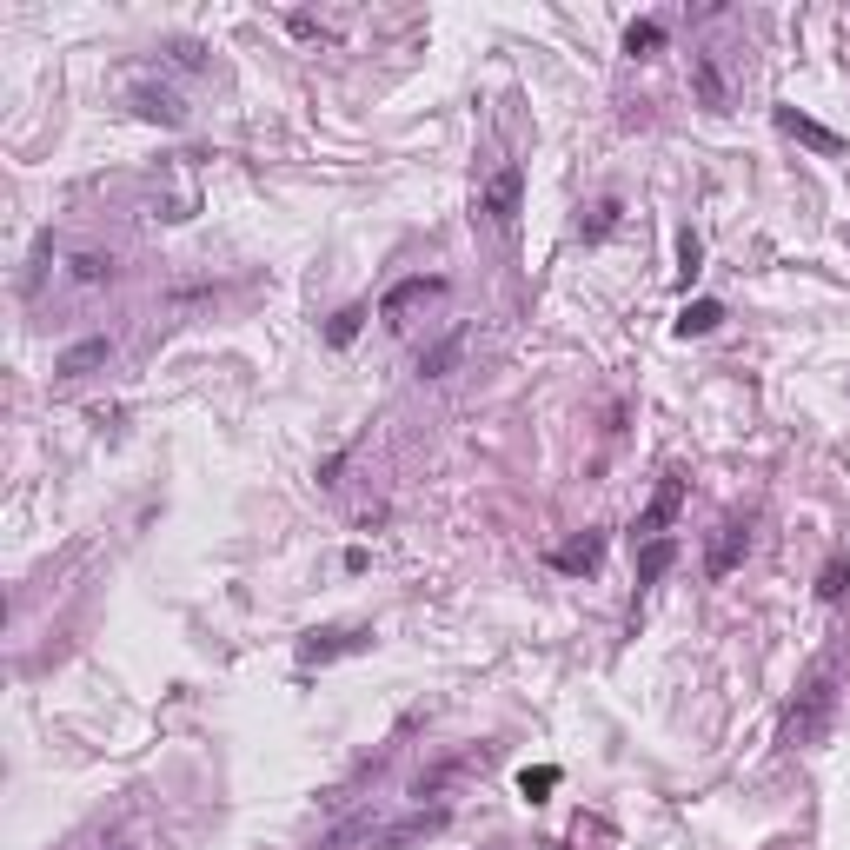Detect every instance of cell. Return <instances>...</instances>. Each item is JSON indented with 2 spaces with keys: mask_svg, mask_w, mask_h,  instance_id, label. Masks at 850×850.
Here are the masks:
<instances>
[{
  "mask_svg": "<svg viewBox=\"0 0 850 850\" xmlns=\"http://www.w3.org/2000/svg\"><path fill=\"white\" fill-rule=\"evenodd\" d=\"M831 711H837V671L824 665V671H811L804 691H797L791 718H784V744H817L824 738V724H831Z\"/></svg>",
  "mask_w": 850,
  "mask_h": 850,
  "instance_id": "1",
  "label": "cell"
},
{
  "mask_svg": "<svg viewBox=\"0 0 850 850\" xmlns=\"http://www.w3.org/2000/svg\"><path fill=\"white\" fill-rule=\"evenodd\" d=\"M366 645H372L366 625H326V631H306V638H299V665H333V658L366 651Z\"/></svg>",
  "mask_w": 850,
  "mask_h": 850,
  "instance_id": "2",
  "label": "cell"
},
{
  "mask_svg": "<svg viewBox=\"0 0 850 850\" xmlns=\"http://www.w3.org/2000/svg\"><path fill=\"white\" fill-rule=\"evenodd\" d=\"M445 293V279H399V286H392L386 299H379V319H386V326H406V306H419V299H439Z\"/></svg>",
  "mask_w": 850,
  "mask_h": 850,
  "instance_id": "3",
  "label": "cell"
},
{
  "mask_svg": "<svg viewBox=\"0 0 850 850\" xmlns=\"http://www.w3.org/2000/svg\"><path fill=\"white\" fill-rule=\"evenodd\" d=\"M552 565H558V572H572V578L598 572V565H605V532H585V538H572V545H558Z\"/></svg>",
  "mask_w": 850,
  "mask_h": 850,
  "instance_id": "4",
  "label": "cell"
},
{
  "mask_svg": "<svg viewBox=\"0 0 850 850\" xmlns=\"http://www.w3.org/2000/svg\"><path fill=\"white\" fill-rule=\"evenodd\" d=\"M107 359H113V339L100 333V339H80V346H67V352L54 359V372H60V379H80V372L107 366Z\"/></svg>",
  "mask_w": 850,
  "mask_h": 850,
  "instance_id": "5",
  "label": "cell"
},
{
  "mask_svg": "<svg viewBox=\"0 0 850 850\" xmlns=\"http://www.w3.org/2000/svg\"><path fill=\"white\" fill-rule=\"evenodd\" d=\"M518 193H525V173L518 167H499V180L485 186V213L499 226H512V213H518Z\"/></svg>",
  "mask_w": 850,
  "mask_h": 850,
  "instance_id": "6",
  "label": "cell"
},
{
  "mask_svg": "<svg viewBox=\"0 0 850 850\" xmlns=\"http://www.w3.org/2000/svg\"><path fill=\"white\" fill-rule=\"evenodd\" d=\"M744 545H751V532H744L738 518H731V525H718V538H711V558H704V572L724 578V572H731V565L744 558Z\"/></svg>",
  "mask_w": 850,
  "mask_h": 850,
  "instance_id": "7",
  "label": "cell"
},
{
  "mask_svg": "<svg viewBox=\"0 0 850 850\" xmlns=\"http://www.w3.org/2000/svg\"><path fill=\"white\" fill-rule=\"evenodd\" d=\"M678 505H684V479L671 472V479L658 485V499H651V512L638 518V532H645V538H665V525H671V512H678Z\"/></svg>",
  "mask_w": 850,
  "mask_h": 850,
  "instance_id": "8",
  "label": "cell"
},
{
  "mask_svg": "<svg viewBox=\"0 0 850 850\" xmlns=\"http://www.w3.org/2000/svg\"><path fill=\"white\" fill-rule=\"evenodd\" d=\"M432 831H445V811H419V817H406V824L379 831L372 844H379V850H406V844H419V837H432Z\"/></svg>",
  "mask_w": 850,
  "mask_h": 850,
  "instance_id": "9",
  "label": "cell"
},
{
  "mask_svg": "<svg viewBox=\"0 0 850 850\" xmlns=\"http://www.w3.org/2000/svg\"><path fill=\"white\" fill-rule=\"evenodd\" d=\"M133 107L147 113V120H160V127H180V120H186V100L173 87H140V93H133Z\"/></svg>",
  "mask_w": 850,
  "mask_h": 850,
  "instance_id": "10",
  "label": "cell"
},
{
  "mask_svg": "<svg viewBox=\"0 0 850 850\" xmlns=\"http://www.w3.org/2000/svg\"><path fill=\"white\" fill-rule=\"evenodd\" d=\"M671 558H678V538H645V545H638V585H658V578L671 572Z\"/></svg>",
  "mask_w": 850,
  "mask_h": 850,
  "instance_id": "11",
  "label": "cell"
},
{
  "mask_svg": "<svg viewBox=\"0 0 850 850\" xmlns=\"http://www.w3.org/2000/svg\"><path fill=\"white\" fill-rule=\"evenodd\" d=\"M718 319H724V306L718 299H691L678 313V339H704V333H718Z\"/></svg>",
  "mask_w": 850,
  "mask_h": 850,
  "instance_id": "12",
  "label": "cell"
},
{
  "mask_svg": "<svg viewBox=\"0 0 850 850\" xmlns=\"http://www.w3.org/2000/svg\"><path fill=\"white\" fill-rule=\"evenodd\" d=\"M777 127H784V133H797V140H811V147H824V153H837V147H844V140H837L831 127H817V120H804L797 107H777Z\"/></svg>",
  "mask_w": 850,
  "mask_h": 850,
  "instance_id": "13",
  "label": "cell"
},
{
  "mask_svg": "<svg viewBox=\"0 0 850 850\" xmlns=\"http://www.w3.org/2000/svg\"><path fill=\"white\" fill-rule=\"evenodd\" d=\"M67 279H74V286H107L113 279V253H74Z\"/></svg>",
  "mask_w": 850,
  "mask_h": 850,
  "instance_id": "14",
  "label": "cell"
},
{
  "mask_svg": "<svg viewBox=\"0 0 850 850\" xmlns=\"http://www.w3.org/2000/svg\"><path fill=\"white\" fill-rule=\"evenodd\" d=\"M850 592V558L837 552L831 565H824V572H817V598H824V605H837V598Z\"/></svg>",
  "mask_w": 850,
  "mask_h": 850,
  "instance_id": "15",
  "label": "cell"
},
{
  "mask_svg": "<svg viewBox=\"0 0 850 850\" xmlns=\"http://www.w3.org/2000/svg\"><path fill=\"white\" fill-rule=\"evenodd\" d=\"M545 791H558V771L552 764H525V771H518V797H525V804H545Z\"/></svg>",
  "mask_w": 850,
  "mask_h": 850,
  "instance_id": "16",
  "label": "cell"
},
{
  "mask_svg": "<svg viewBox=\"0 0 850 850\" xmlns=\"http://www.w3.org/2000/svg\"><path fill=\"white\" fill-rule=\"evenodd\" d=\"M665 47V27L658 20H631L625 27V54H658Z\"/></svg>",
  "mask_w": 850,
  "mask_h": 850,
  "instance_id": "17",
  "label": "cell"
},
{
  "mask_svg": "<svg viewBox=\"0 0 850 850\" xmlns=\"http://www.w3.org/2000/svg\"><path fill=\"white\" fill-rule=\"evenodd\" d=\"M459 352H465V333L439 339V346H432V352H425V359H419V372H425V379H439V372L452 366V359H459Z\"/></svg>",
  "mask_w": 850,
  "mask_h": 850,
  "instance_id": "18",
  "label": "cell"
},
{
  "mask_svg": "<svg viewBox=\"0 0 850 850\" xmlns=\"http://www.w3.org/2000/svg\"><path fill=\"white\" fill-rule=\"evenodd\" d=\"M359 326H366V306H339L333 326H326V339H333V346H352V339H359Z\"/></svg>",
  "mask_w": 850,
  "mask_h": 850,
  "instance_id": "19",
  "label": "cell"
},
{
  "mask_svg": "<svg viewBox=\"0 0 850 850\" xmlns=\"http://www.w3.org/2000/svg\"><path fill=\"white\" fill-rule=\"evenodd\" d=\"M698 93H704V107H711V113H724V74H718V60H711V54L698 60Z\"/></svg>",
  "mask_w": 850,
  "mask_h": 850,
  "instance_id": "20",
  "label": "cell"
},
{
  "mask_svg": "<svg viewBox=\"0 0 850 850\" xmlns=\"http://www.w3.org/2000/svg\"><path fill=\"white\" fill-rule=\"evenodd\" d=\"M618 213H625L618 200H598V206H592V220H585V240H605L611 226H618Z\"/></svg>",
  "mask_w": 850,
  "mask_h": 850,
  "instance_id": "21",
  "label": "cell"
},
{
  "mask_svg": "<svg viewBox=\"0 0 850 850\" xmlns=\"http://www.w3.org/2000/svg\"><path fill=\"white\" fill-rule=\"evenodd\" d=\"M698 259H704L698 233H684V240H678V279H698Z\"/></svg>",
  "mask_w": 850,
  "mask_h": 850,
  "instance_id": "22",
  "label": "cell"
}]
</instances>
